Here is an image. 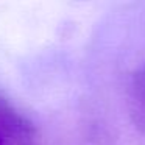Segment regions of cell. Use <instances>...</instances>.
<instances>
[{
    "label": "cell",
    "instance_id": "7a4b0ae2",
    "mask_svg": "<svg viewBox=\"0 0 145 145\" xmlns=\"http://www.w3.org/2000/svg\"><path fill=\"white\" fill-rule=\"evenodd\" d=\"M129 114L136 128L145 134V63H142L131 75Z\"/></svg>",
    "mask_w": 145,
    "mask_h": 145
},
{
    "label": "cell",
    "instance_id": "3957f363",
    "mask_svg": "<svg viewBox=\"0 0 145 145\" xmlns=\"http://www.w3.org/2000/svg\"><path fill=\"white\" fill-rule=\"evenodd\" d=\"M0 145H5V142H3V139L0 137Z\"/></svg>",
    "mask_w": 145,
    "mask_h": 145
},
{
    "label": "cell",
    "instance_id": "6da1fadb",
    "mask_svg": "<svg viewBox=\"0 0 145 145\" xmlns=\"http://www.w3.org/2000/svg\"><path fill=\"white\" fill-rule=\"evenodd\" d=\"M0 137L5 145H33L36 128L7 97L0 94Z\"/></svg>",
    "mask_w": 145,
    "mask_h": 145
}]
</instances>
